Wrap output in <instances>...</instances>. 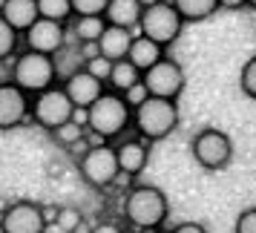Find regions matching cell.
<instances>
[{
  "mask_svg": "<svg viewBox=\"0 0 256 233\" xmlns=\"http://www.w3.org/2000/svg\"><path fill=\"white\" fill-rule=\"evenodd\" d=\"M170 216V202L156 184H136L124 196V219L136 230H156Z\"/></svg>",
  "mask_w": 256,
  "mask_h": 233,
  "instance_id": "cell-1",
  "label": "cell"
},
{
  "mask_svg": "<svg viewBox=\"0 0 256 233\" xmlns=\"http://www.w3.org/2000/svg\"><path fill=\"white\" fill-rule=\"evenodd\" d=\"M178 127V104L167 98H147L141 106L132 110V130L144 141H164Z\"/></svg>",
  "mask_w": 256,
  "mask_h": 233,
  "instance_id": "cell-2",
  "label": "cell"
},
{
  "mask_svg": "<svg viewBox=\"0 0 256 233\" xmlns=\"http://www.w3.org/2000/svg\"><path fill=\"white\" fill-rule=\"evenodd\" d=\"M12 81L26 90L32 95H40L52 90L55 81H58V64H55V55H44V52H32V49H24L18 58H14L12 66Z\"/></svg>",
  "mask_w": 256,
  "mask_h": 233,
  "instance_id": "cell-3",
  "label": "cell"
},
{
  "mask_svg": "<svg viewBox=\"0 0 256 233\" xmlns=\"http://www.w3.org/2000/svg\"><path fill=\"white\" fill-rule=\"evenodd\" d=\"M86 112H90V132H95L106 141L118 138L132 124V106L127 104L124 95L112 92V90L101 95Z\"/></svg>",
  "mask_w": 256,
  "mask_h": 233,
  "instance_id": "cell-4",
  "label": "cell"
},
{
  "mask_svg": "<svg viewBox=\"0 0 256 233\" xmlns=\"http://www.w3.org/2000/svg\"><path fill=\"white\" fill-rule=\"evenodd\" d=\"M182 29H184V18L178 14L173 0H162V3L144 9L141 24H138V35H147L150 40H156V44H162L167 49L178 40Z\"/></svg>",
  "mask_w": 256,
  "mask_h": 233,
  "instance_id": "cell-5",
  "label": "cell"
},
{
  "mask_svg": "<svg viewBox=\"0 0 256 233\" xmlns=\"http://www.w3.org/2000/svg\"><path fill=\"white\" fill-rule=\"evenodd\" d=\"M190 152H193V158H196L198 167H204L210 173H219L233 158V141L224 130L204 127L196 132V138L190 144Z\"/></svg>",
  "mask_w": 256,
  "mask_h": 233,
  "instance_id": "cell-6",
  "label": "cell"
},
{
  "mask_svg": "<svg viewBox=\"0 0 256 233\" xmlns=\"http://www.w3.org/2000/svg\"><path fill=\"white\" fill-rule=\"evenodd\" d=\"M75 110L78 106L72 104V98L66 95L64 86H52V90L32 98V121L46 132H55L58 127L70 124Z\"/></svg>",
  "mask_w": 256,
  "mask_h": 233,
  "instance_id": "cell-7",
  "label": "cell"
},
{
  "mask_svg": "<svg viewBox=\"0 0 256 233\" xmlns=\"http://www.w3.org/2000/svg\"><path fill=\"white\" fill-rule=\"evenodd\" d=\"M78 173L90 187L95 190H106L118 182L121 176V164H118V152L112 144H101V147H90V152L78 158Z\"/></svg>",
  "mask_w": 256,
  "mask_h": 233,
  "instance_id": "cell-8",
  "label": "cell"
},
{
  "mask_svg": "<svg viewBox=\"0 0 256 233\" xmlns=\"http://www.w3.org/2000/svg\"><path fill=\"white\" fill-rule=\"evenodd\" d=\"M32 118V95L18 84L0 81V130H18Z\"/></svg>",
  "mask_w": 256,
  "mask_h": 233,
  "instance_id": "cell-9",
  "label": "cell"
},
{
  "mask_svg": "<svg viewBox=\"0 0 256 233\" xmlns=\"http://www.w3.org/2000/svg\"><path fill=\"white\" fill-rule=\"evenodd\" d=\"M144 84L150 90L152 98H167V101H176L182 90H184V70L182 64L173 58H162L152 70L144 72Z\"/></svg>",
  "mask_w": 256,
  "mask_h": 233,
  "instance_id": "cell-10",
  "label": "cell"
},
{
  "mask_svg": "<svg viewBox=\"0 0 256 233\" xmlns=\"http://www.w3.org/2000/svg\"><path fill=\"white\" fill-rule=\"evenodd\" d=\"M0 224L6 233H46L44 208L35 202H14L0 213Z\"/></svg>",
  "mask_w": 256,
  "mask_h": 233,
  "instance_id": "cell-11",
  "label": "cell"
},
{
  "mask_svg": "<svg viewBox=\"0 0 256 233\" xmlns=\"http://www.w3.org/2000/svg\"><path fill=\"white\" fill-rule=\"evenodd\" d=\"M24 44L32 52L58 55L60 49H64V44H66V26L58 24V20H49V18H40L32 29L24 32Z\"/></svg>",
  "mask_w": 256,
  "mask_h": 233,
  "instance_id": "cell-12",
  "label": "cell"
},
{
  "mask_svg": "<svg viewBox=\"0 0 256 233\" xmlns=\"http://www.w3.org/2000/svg\"><path fill=\"white\" fill-rule=\"evenodd\" d=\"M60 86L66 90V95L72 98V104L81 106V110H90V106H92L95 101L106 92V90H104L106 84L98 81L92 72H86V70H78V72H72V75H66Z\"/></svg>",
  "mask_w": 256,
  "mask_h": 233,
  "instance_id": "cell-13",
  "label": "cell"
},
{
  "mask_svg": "<svg viewBox=\"0 0 256 233\" xmlns=\"http://www.w3.org/2000/svg\"><path fill=\"white\" fill-rule=\"evenodd\" d=\"M118 152V164H121V173L127 176H136L144 173V167H147V162H150V141L144 138H127L121 141L116 147Z\"/></svg>",
  "mask_w": 256,
  "mask_h": 233,
  "instance_id": "cell-14",
  "label": "cell"
},
{
  "mask_svg": "<svg viewBox=\"0 0 256 233\" xmlns=\"http://www.w3.org/2000/svg\"><path fill=\"white\" fill-rule=\"evenodd\" d=\"M0 14H3V20H6L9 26H14L20 35L40 20L38 0H6V6H3V12Z\"/></svg>",
  "mask_w": 256,
  "mask_h": 233,
  "instance_id": "cell-15",
  "label": "cell"
},
{
  "mask_svg": "<svg viewBox=\"0 0 256 233\" xmlns=\"http://www.w3.org/2000/svg\"><path fill=\"white\" fill-rule=\"evenodd\" d=\"M141 14H144V6L141 0H110L106 6V24L110 26H121V29H138Z\"/></svg>",
  "mask_w": 256,
  "mask_h": 233,
  "instance_id": "cell-16",
  "label": "cell"
},
{
  "mask_svg": "<svg viewBox=\"0 0 256 233\" xmlns=\"http://www.w3.org/2000/svg\"><path fill=\"white\" fill-rule=\"evenodd\" d=\"M132 29H121V26H106V32L101 35L98 46H101V55L110 60H121L130 55V46H132Z\"/></svg>",
  "mask_w": 256,
  "mask_h": 233,
  "instance_id": "cell-17",
  "label": "cell"
},
{
  "mask_svg": "<svg viewBox=\"0 0 256 233\" xmlns=\"http://www.w3.org/2000/svg\"><path fill=\"white\" fill-rule=\"evenodd\" d=\"M162 58H167V55H164V46H162V44L150 40L147 35H136L132 46H130V55H127L130 64H136L141 72H147V70H152V66H156V64H158Z\"/></svg>",
  "mask_w": 256,
  "mask_h": 233,
  "instance_id": "cell-18",
  "label": "cell"
},
{
  "mask_svg": "<svg viewBox=\"0 0 256 233\" xmlns=\"http://www.w3.org/2000/svg\"><path fill=\"white\" fill-rule=\"evenodd\" d=\"M144 78V72L136 66V64H130L127 58H121V60H116V66H112V75H110V90L112 92H118V95H124L127 90H132L136 84Z\"/></svg>",
  "mask_w": 256,
  "mask_h": 233,
  "instance_id": "cell-19",
  "label": "cell"
},
{
  "mask_svg": "<svg viewBox=\"0 0 256 233\" xmlns=\"http://www.w3.org/2000/svg\"><path fill=\"white\" fill-rule=\"evenodd\" d=\"M106 18L104 14H84V18H75L72 24V35L78 38L81 44H98L101 35L106 32Z\"/></svg>",
  "mask_w": 256,
  "mask_h": 233,
  "instance_id": "cell-20",
  "label": "cell"
},
{
  "mask_svg": "<svg viewBox=\"0 0 256 233\" xmlns=\"http://www.w3.org/2000/svg\"><path fill=\"white\" fill-rule=\"evenodd\" d=\"M173 6L184 18V24H202L219 12V0H173Z\"/></svg>",
  "mask_w": 256,
  "mask_h": 233,
  "instance_id": "cell-21",
  "label": "cell"
},
{
  "mask_svg": "<svg viewBox=\"0 0 256 233\" xmlns=\"http://www.w3.org/2000/svg\"><path fill=\"white\" fill-rule=\"evenodd\" d=\"M38 9H40V18H49V20H70L75 9H72V0H38Z\"/></svg>",
  "mask_w": 256,
  "mask_h": 233,
  "instance_id": "cell-22",
  "label": "cell"
},
{
  "mask_svg": "<svg viewBox=\"0 0 256 233\" xmlns=\"http://www.w3.org/2000/svg\"><path fill=\"white\" fill-rule=\"evenodd\" d=\"M20 32L14 29V26H9L6 20H3V14H0V60L12 58L14 52H18V44H20Z\"/></svg>",
  "mask_w": 256,
  "mask_h": 233,
  "instance_id": "cell-23",
  "label": "cell"
},
{
  "mask_svg": "<svg viewBox=\"0 0 256 233\" xmlns=\"http://www.w3.org/2000/svg\"><path fill=\"white\" fill-rule=\"evenodd\" d=\"M86 132H90V130H86V127H81L78 121H70V124H64V127H58L55 132H52V136H55V141H58L60 147H66V150H70L72 144H78L81 138H86Z\"/></svg>",
  "mask_w": 256,
  "mask_h": 233,
  "instance_id": "cell-24",
  "label": "cell"
},
{
  "mask_svg": "<svg viewBox=\"0 0 256 233\" xmlns=\"http://www.w3.org/2000/svg\"><path fill=\"white\" fill-rule=\"evenodd\" d=\"M55 224L66 233H78L84 228V213L78 208H70V204H66V208L58 210V222H55Z\"/></svg>",
  "mask_w": 256,
  "mask_h": 233,
  "instance_id": "cell-25",
  "label": "cell"
},
{
  "mask_svg": "<svg viewBox=\"0 0 256 233\" xmlns=\"http://www.w3.org/2000/svg\"><path fill=\"white\" fill-rule=\"evenodd\" d=\"M239 90H242L248 98H254L256 101V55L244 60L242 72H239Z\"/></svg>",
  "mask_w": 256,
  "mask_h": 233,
  "instance_id": "cell-26",
  "label": "cell"
},
{
  "mask_svg": "<svg viewBox=\"0 0 256 233\" xmlns=\"http://www.w3.org/2000/svg\"><path fill=\"white\" fill-rule=\"evenodd\" d=\"M112 66H116V60H110V58H104V55H98V58H92V60H86V66L84 70L86 72H92L98 81H110V75H112Z\"/></svg>",
  "mask_w": 256,
  "mask_h": 233,
  "instance_id": "cell-27",
  "label": "cell"
},
{
  "mask_svg": "<svg viewBox=\"0 0 256 233\" xmlns=\"http://www.w3.org/2000/svg\"><path fill=\"white\" fill-rule=\"evenodd\" d=\"M110 0H72V9H75V18H84V14H104Z\"/></svg>",
  "mask_w": 256,
  "mask_h": 233,
  "instance_id": "cell-28",
  "label": "cell"
},
{
  "mask_svg": "<svg viewBox=\"0 0 256 233\" xmlns=\"http://www.w3.org/2000/svg\"><path fill=\"white\" fill-rule=\"evenodd\" d=\"M233 233H256V208H248L236 216Z\"/></svg>",
  "mask_w": 256,
  "mask_h": 233,
  "instance_id": "cell-29",
  "label": "cell"
},
{
  "mask_svg": "<svg viewBox=\"0 0 256 233\" xmlns=\"http://www.w3.org/2000/svg\"><path fill=\"white\" fill-rule=\"evenodd\" d=\"M124 98H127V104L132 106V110L144 104V101L150 98V90H147V84H144V78H141V81L136 84V86H132V90H127V92H124Z\"/></svg>",
  "mask_w": 256,
  "mask_h": 233,
  "instance_id": "cell-30",
  "label": "cell"
},
{
  "mask_svg": "<svg viewBox=\"0 0 256 233\" xmlns=\"http://www.w3.org/2000/svg\"><path fill=\"white\" fill-rule=\"evenodd\" d=\"M170 233H208V228H204L202 222H182V224H176Z\"/></svg>",
  "mask_w": 256,
  "mask_h": 233,
  "instance_id": "cell-31",
  "label": "cell"
},
{
  "mask_svg": "<svg viewBox=\"0 0 256 233\" xmlns=\"http://www.w3.org/2000/svg\"><path fill=\"white\" fill-rule=\"evenodd\" d=\"M90 233H124V230L118 228L116 222H98V224H95Z\"/></svg>",
  "mask_w": 256,
  "mask_h": 233,
  "instance_id": "cell-32",
  "label": "cell"
},
{
  "mask_svg": "<svg viewBox=\"0 0 256 233\" xmlns=\"http://www.w3.org/2000/svg\"><path fill=\"white\" fill-rule=\"evenodd\" d=\"M244 6H248V0H219V9H230V12L244 9Z\"/></svg>",
  "mask_w": 256,
  "mask_h": 233,
  "instance_id": "cell-33",
  "label": "cell"
},
{
  "mask_svg": "<svg viewBox=\"0 0 256 233\" xmlns=\"http://www.w3.org/2000/svg\"><path fill=\"white\" fill-rule=\"evenodd\" d=\"M156 3H162V0H141V6L147 9V6H156Z\"/></svg>",
  "mask_w": 256,
  "mask_h": 233,
  "instance_id": "cell-34",
  "label": "cell"
},
{
  "mask_svg": "<svg viewBox=\"0 0 256 233\" xmlns=\"http://www.w3.org/2000/svg\"><path fill=\"white\" fill-rule=\"evenodd\" d=\"M248 6H250V9H256V0H248Z\"/></svg>",
  "mask_w": 256,
  "mask_h": 233,
  "instance_id": "cell-35",
  "label": "cell"
},
{
  "mask_svg": "<svg viewBox=\"0 0 256 233\" xmlns=\"http://www.w3.org/2000/svg\"><path fill=\"white\" fill-rule=\"evenodd\" d=\"M3 6H6V0H0V12H3Z\"/></svg>",
  "mask_w": 256,
  "mask_h": 233,
  "instance_id": "cell-36",
  "label": "cell"
}]
</instances>
